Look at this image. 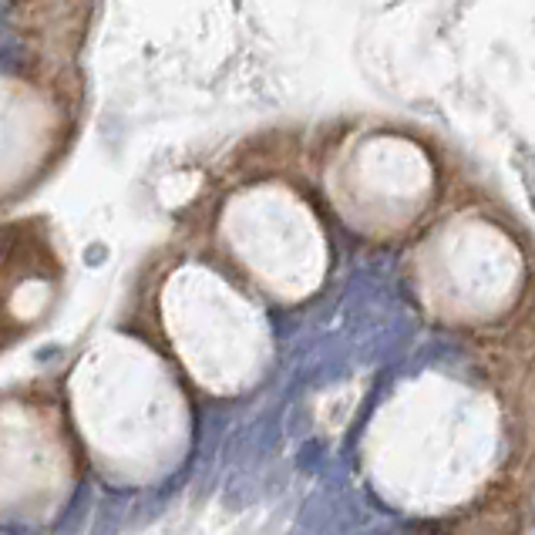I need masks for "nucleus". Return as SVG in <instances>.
Wrapping results in <instances>:
<instances>
[{
    "mask_svg": "<svg viewBox=\"0 0 535 535\" xmlns=\"http://www.w3.org/2000/svg\"><path fill=\"white\" fill-rule=\"evenodd\" d=\"M0 535H34L31 529H21V525H7V529H0Z\"/></svg>",
    "mask_w": 535,
    "mask_h": 535,
    "instance_id": "obj_4",
    "label": "nucleus"
},
{
    "mask_svg": "<svg viewBox=\"0 0 535 535\" xmlns=\"http://www.w3.org/2000/svg\"><path fill=\"white\" fill-rule=\"evenodd\" d=\"M24 61V44L21 38L0 21V68H17Z\"/></svg>",
    "mask_w": 535,
    "mask_h": 535,
    "instance_id": "obj_2",
    "label": "nucleus"
},
{
    "mask_svg": "<svg viewBox=\"0 0 535 535\" xmlns=\"http://www.w3.org/2000/svg\"><path fill=\"white\" fill-rule=\"evenodd\" d=\"M91 509H95V492H91L88 482H81L75 488V495H71L68 509L61 512L58 525H54V535H81L88 529Z\"/></svg>",
    "mask_w": 535,
    "mask_h": 535,
    "instance_id": "obj_1",
    "label": "nucleus"
},
{
    "mask_svg": "<svg viewBox=\"0 0 535 535\" xmlns=\"http://www.w3.org/2000/svg\"><path fill=\"white\" fill-rule=\"evenodd\" d=\"M118 525H122V498H108V502L98 509L95 532L91 535H115Z\"/></svg>",
    "mask_w": 535,
    "mask_h": 535,
    "instance_id": "obj_3",
    "label": "nucleus"
}]
</instances>
